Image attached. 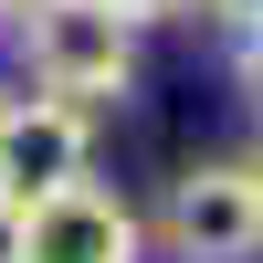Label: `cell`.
Returning a JSON list of instances; mask_svg holds the SVG:
<instances>
[{
	"label": "cell",
	"mask_w": 263,
	"mask_h": 263,
	"mask_svg": "<svg viewBox=\"0 0 263 263\" xmlns=\"http://www.w3.org/2000/svg\"><path fill=\"white\" fill-rule=\"evenodd\" d=\"M21 53H32L42 95L126 105V84H137V21L116 0H21Z\"/></svg>",
	"instance_id": "obj_1"
},
{
	"label": "cell",
	"mask_w": 263,
	"mask_h": 263,
	"mask_svg": "<svg viewBox=\"0 0 263 263\" xmlns=\"http://www.w3.org/2000/svg\"><path fill=\"white\" fill-rule=\"evenodd\" d=\"M168 263H263V179L253 158H190L158 200Z\"/></svg>",
	"instance_id": "obj_2"
},
{
	"label": "cell",
	"mask_w": 263,
	"mask_h": 263,
	"mask_svg": "<svg viewBox=\"0 0 263 263\" xmlns=\"http://www.w3.org/2000/svg\"><path fill=\"white\" fill-rule=\"evenodd\" d=\"M95 168V126L74 95H0V200L32 211Z\"/></svg>",
	"instance_id": "obj_3"
},
{
	"label": "cell",
	"mask_w": 263,
	"mask_h": 263,
	"mask_svg": "<svg viewBox=\"0 0 263 263\" xmlns=\"http://www.w3.org/2000/svg\"><path fill=\"white\" fill-rule=\"evenodd\" d=\"M137 253H147V221L95 179V168H84L74 190H53V200L21 211V263H137Z\"/></svg>",
	"instance_id": "obj_4"
},
{
	"label": "cell",
	"mask_w": 263,
	"mask_h": 263,
	"mask_svg": "<svg viewBox=\"0 0 263 263\" xmlns=\"http://www.w3.org/2000/svg\"><path fill=\"white\" fill-rule=\"evenodd\" d=\"M116 11L137 21V32H147V21H179V11H200V0H116Z\"/></svg>",
	"instance_id": "obj_5"
},
{
	"label": "cell",
	"mask_w": 263,
	"mask_h": 263,
	"mask_svg": "<svg viewBox=\"0 0 263 263\" xmlns=\"http://www.w3.org/2000/svg\"><path fill=\"white\" fill-rule=\"evenodd\" d=\"M211 11H221L232 32H263V0H211Z\"/></svg>",
	"instance_id": "obj_6"
},
{
	"label": "cell",
	"mask_w": 263,
	"mask_h": 263,
	"mask_svg": "<svg viewBox=\"0 0 263 263\" xmlns=\"http://www.w3.org/2000/svg\"><path fill=\"white\" fill-rule=\"evenodd\" d=\"M242 84H253V105H263V32H242Z\"/></svg>",
	"instance_id": "obj_7"
},
{
	"label": "cell",
	"mask_w": 263,
	"mask_h": 263,
	"mask_svg": "<svg viewBox=\"0 0 263 263\" xmlns=\"http://www.w3.org/2000/svg\"><path fill=\"white\" fill-rule=\"evenodd\" d=\"M0 263H21V211L0 200Z\"/></svg>",
	"instance_id": "obj_8"
},
{
	"label": "cell",
	"mask_w": 263,
	"mask_h": 263,
	"mask_svg": "<svg viewBox=\"0 0 263 263\" xmlns=\"http://www.w3.org/2000/svg\"><path fill=\"white\" fill-rule=\"evenodd\" d=\"M11 21H21V0H0V32H11Z\"/></svg>",
	"instance_id": "obj_9"
},
{
	"label": "cell",
	"mask_w": 263,
	"mask_h": 263,
	"mask_svg": "<svg viewBox=\"0 0 263 263\" xmlns=\"http://www.w3.org/2000/svg\"><path fill=\"white\" fill-rule=\"evenodd\" d=\"M253 179H263V147H253Z\"/></svg>",
	"instance_id": "obj_10"
}]
</instances>
